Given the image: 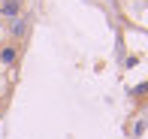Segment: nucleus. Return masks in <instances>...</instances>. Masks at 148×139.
I'll return each instance as SVG.
<instances>
[{"mask_svg":"<svg viewBox=\"0 0 148 139\" xmlns=\"http://www.w3.org/2000/svg\"><path fill=\"white\" fill-rule=\"evenodd\" d=\"M0 15H3L6 21L24 15V0H0Z\"/></svg>","mask_w":148,"mask_h":139,"instance_id":"1","label":"nucleus"},{"mask_svg":"<svg viewBox=\"0 0 148 139\" xmlns=\"http://www.w3.org/2000/svg\"><path fill=\"white\" fill-rule=\"evenodd\" d=\"M0 64L3 67H15L18 64V45H3L0 49Z\"/></svg>","mask_w":148,"mask_h":139,"instance_id":"2","label":"nucleus"},{"mask_svg":"<svg viewBox=\"0 0 148 139\" xmlns=\"http://www.w3.org/2000/svg\"><path fill=\"white\" fill-rule=\"evenodd\" d=\"M9 34L12 36H24V34H27V15L12 18V21H9Z\"/></svg>","mask_w":148,"mask_h":139,"instance_id":"3","label":"nucleus"},{"mask_svg":"<svg viewBox=\"0 0 148 139\" xmlns=\"http://www.w3.org/2000/svg\"><path fill=\"white\" fill-rule=\"evenodd\" d=\"M142 130H145V121H136V127H133V133H136V136H142Z\"/></svg>","mask_w":148,"mask_h":139,"instance_id":"4","label":"nucleus"}]
</instances>
